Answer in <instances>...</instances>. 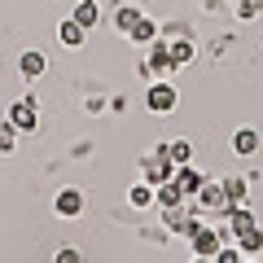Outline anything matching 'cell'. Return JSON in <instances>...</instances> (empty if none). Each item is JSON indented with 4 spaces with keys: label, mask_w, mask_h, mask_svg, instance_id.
<instances>
[{
    "label": "cell",
    "mask_w": 263,
    "mask_h": 263,
    "mask_svg": "<svg viewBox=\"0 0 263 263\" xmlns=\"http://www.w3.org/2000/svg\"><path fill=\"white\" fill-rule=\"evenodd\" d=\"M228 233H233L228 224H224V228H219V224H215V228H206V224H202V228H197L193 237H189V241H193V254H202V259H215Z\"/></svg>",
    "instance_id": "1"
},
{
    "label": "cell",
    "mask_w": 263,
    "mask_h": 263,
    "mask_svg": "<svg viewBox=\"0 0 263 263\" xmlns=\"http://www.w3.org/2000/svg\"><path fill=\"white\" fill-rule=\"evenodd\" d=\"M141 171H145V180H149V184H167V180L176 176V162H171L167 145H158V149H154L149 158L141 162Z\"/></svg>",
    "instance_id": "2"
},
{
    "label": "cell",
    "mask_w": 263,
    "mask_h": 263,
    "mask_svg": "<svg viewBox=\"0 0 263 263\" xmlns=\"http://www.w3.org/2000/svg\"><path fill=\"white\" fill-rule=\"evenodd\" d=\"M197 206H202V211H219V215H224L233 202H228V189H224V184H211V180H206L202 193H197Z\"/></svg>",
    "instance_id": "3"
},
{
    "label": "cell",
    "mask_w": 263,
    "mask_h": 263,
    "mask_svg": "<svg viewBox=\"0 0 263 263\" xmlns=\"http://www.w3.org/2000/svg\"><path fill=\"white\" fill-rule=\"evenodd\" d=\"M53 211L62 219H75L79 211H84V193L79 189H57V197H53Z\"/></svg>",
    "instance_id": "4"
},
{
    "label": "cell",
    "mask_w": 263,
    "mask_h": 263,
    "mask_svg": "<svg viewBox=\"0 0 263 263\" xmlns=\"http://www.w3.org/2000/svg\"><path fill=\"white\" fill-rule=\"evenodd\" d=\"M171 180L180 184V193H184V197H197V193H202V184H206V180H202V171H197L193 162H184V167H176V176H171Z\"/></svg>",
    "instance_id": "5"
},
{
    "label": "cell",
    "mask_w": 263,
    "mask_h": 263,
    "mask_svg": "<svg viewBox=\"0 0 263 263\" xmlns=\"http://www.w3.org/2000/svg\"><path fill=\"white\" fill-rule=\"evenodd\" d=\"M9 123H13V127H18V132H35V101H31V97H27V101H13L9 105Z\"/></svg>",
    "instance_id": "6"
},
{
    "label": "cell",
    "mask_w": 263,
    "mask_h": 263,
    "mask_svg": "<svg viewBox=\"0 0 263 263\" xmlns=\"http://www.w3.org/2000/svg\"><path fill=\"white\" fill-rule=\"evenodd\" d=\"M145 70H154V75H171V70H176V62H171V44H158V40H154Z\"/></svg>",
    "instance_id": "7"
},
{
    "label": "cell",
    "mask_w": 263,
    "mask_h": 263,
    "mask_svg": "<svg viewBox=\"0 0 263 263\" xmlns=\"http://www.w3.org/2000/svg\"><path fill=\"white\" fill-rule=\"evenodd\" d=\"M145 101H149L154 114H167V110H176V88L171 84H149V97Z\"/></svg>",
    "instance_id": "8"
},
{
    "label": "cell",
    "mask_w": 263,
    "mask_h": 263,
    "mask_svg": "<svg viewBox=\"0 0 263 263\" xmlns=\"http://www.w3.org/2000/svg\"><path fill=\"white\" fill-rule=\"evenodd\" d=\"M18 70H22V79H40L48 70V57L40 53V48H27V53L18 57Z\"/></svg>",
    "instance_id": "9"
},
{
    "label": "cell",
    "mask_w": 263,
    "mask_h": 263,
    "mask_svg": "<svg viewBox=\"0 0 263 263\" xmlns=\"http://www.w3.org/2000/svg\"><path fill=\"white\" fill-rule=\"evenodd\" d=\"M84 35H88V27H79L75 18H66L62 27H57V40H62L66 48H84Z\"/></svg>",
    "instance_id": "10"
},
{
    "label": "cell",
    "mask_w": 263,
    "mask_h": 263,
    "mask_svg": "<svg viewBox=\"0 0 263 263\" xmlns=\"http://www.w3.org/2000/svg\"><path fill=\"white\" fill-rule=\"evenodd\" d=\"M154 202H162V206H184V193H180L176 180H167V184H154Z\"/></svg>",
    "instance_id": "11"
},
{
    "label": "cell",
    "mask_w": 263,
    "mask_h": 263,
    "mask_svg": "<svg viewBox=\"0 0 263 263\" xmlns=\"http://www.w3.org/2000/svg\"><path fill=\"white\" fill-rule=\"evenodd\" d=\"M233 149L241 154V158H254V154H259V132H254V127H241V132L233 136Z\"/></svg>",
    "instance_id": "12"
},
{
    "label": "cell",
    "mask_w": 263,
    "mask_h": 263,
    "mask_svg": "<svg viewBox=\"0 0 263 263\" xmlns=\"http://www.w3.org/2000/svg\"><path fill=\"white\" fill-rule=\"evenodd\" d=\"M224 219H228V228H233V233H246V228H254V215L246 206H228L224 211Z\"/></svg>",
    "instance_id": "13"
},
{
    "label": "cell",
    "mask_w": 263,
    "mask_h": 263,
    "mask_svg": "<svg viewBox=\"0 0 263 263\" xmlns=\"http://www.w3.org/2000/svg\"><path fill=\"white\" fill-rule=\"evenodd\" d=\"M70 18H75L79 27H97V18H101V9H97V0H79Z\"/></svg>",
    "instance_id": "14"
},
{
    "label": "cell",
    "mask_w": 263,
    "mask_h": 263,
    "mask_svg": "<svg viewBox=\"0 0 263 263\" xmlns=\"http://www.w3.org/2000/svg\"><path fill=\"white\" fill-rule=\"evenodd\" d=\"M237 241H241V246H237L241 254H259V250H263V233H259V224L246 228V233H237Z\"/></svg>",
    "instance_id": "15"
},
{
    "label": "cell",
    "mask_w": 263,
    "mask_h": 263,
    "mask_svg": "<svg viewBox=\"0 0 263 263\" xmlns=\"http://www.w3.org/2000/svg\"><path fill=\"white\" fill-rule=\"evenodd\" d=\"M127 197H132V206H136V211H145L154 202V184H149V180H141V184H132Z\"/></svg>",
    "instance_id": "16"
},
{
    "label": "cell",
    "mask_w": 263,
    "mask_h": 263,
    "mask_svg": "<svg viewBox=\"0 0 263 263\" xmlns=\"http://www.w3.org/2000/svg\"><path fill=\"white\" fill-rule=\"evenodd\" d=\"M127 35H132V40H141V44H154V40H158V27H154V22L141 13V22H136V27L127 31Z\"/></svg>",
    "instance_id": "17"
},
{
    "label": "cell",
    "mask_w": 263,
    "mask_h": 263,
    "mask_svg": "<svg viewBox=\"0 0 263 263\" xmlns=\"http://www.w3.org/2000/svg\"><path fill=\"white\" fill-rule=\"evenodd\" d=\"M136 22H141V9H136V5H123V9L114 13V27H119V31H132Z\"/></svg>",
    "instance_id": "18"
},
{
    "label": "cell",
    "mask_w": 263,
    "mask_h": 263,
    "mask_svg": "<svg viewBox=\"0 0 263 263\" xmlns=\"http://www.w3.org/2000/svg\"><path fill=\"white\" fill-rule=\"evenodd\" d=\"M167 154H171V162H176V167L193 162V145H189V141H171V145H167Z\"/></svg>",
    "instance_id": "19"
},
{
    "label": "cell",
    "mask_w": 263,
    "mask_h": 263,
    "mask_svg": "<svg viewBox=\"0 0 263 263\" xmlns=\"http://www.w3.org/2000/svg\"><path fill=\"white\" fill-rule=\"evenodd\" d=\"M171 62L176 66H184V62H193V40H176V44H171Z\"/></svg>",
    "instance_id": "20"
},
{
    "label": "cell",
    "mask_w": 263,
    "mask_h": 263,
    "mask_svg": "<svg viewBox=\"0 0 263 263\" xmlns=\"http://www.w3.org/2000/svg\"><path fill=\"white\" fill-rule=\"evenodd\" d=\"M13 145H18V127L5 119L0 123V154H13Z\"/></svg>",
    "instance_id": "21"
},
{
    "label": "cell",
    "mask_w": 263,
    "mask_h": 263,
    "mask_svg": "<svg viewBox=\"0 0 263 263\" xmlns=\"http://www.w3.org/2000/svg\"><path fill=\"white\" fill-rule=\"evenodd\" d=\"M224 189H228V202H233V206H241V202H246V180H224Z\"/></svg>",
    "instance_id": "22"
},
{
    "label": "cell",
    "mask_w": 263,
    "mask_h": 263,
    "mask_svg": "<svg viewBox=\"0 0 263 263\" xmlns=\"http://www.w3.org/2000/svg\"><path fill=\"white\" fill-rule=\"evenodd\" d=\"M53 263H84V254L75 250V246H62V250H57V259Z\"/></svg>",
    "instance_id": "23"
},
{
    "label": "cell",
    "mask_w": 263,
    "mask_h": 263,
    "mask_svg": "<svg viewBox=\"0 0 263 263\" xmlns=\"http://www.w3.org/2000/svg\"><path fill=\"white\" fill-rule=\"evenodd\" d=\"M246 254L241 250H233V246H219V254H215V263H241Z\"/></svg>",
    "instance_id": "24"
},
{
    "label": "cell",
    "mask_w": 263,
    "mask_h": 263,
    "mask_svg": "<svg viewBox=\"0 0 263 263\" xmlns=\"http://www.w3.org/2000/svg\"><path fill=\"white\" fill-rule=\"evenodd\" d=\"M237 18H241V22L259 18V0H241V9H237Z\"/></svg>",
    "instance_id": "25"
},
{
    "label": "cell",
    "mask_w": 263,
    "mask_h": 263,
    "mask_svg": "<svg viewBox=\"0 0 263 263\" xmlns=\"http://www.w3.org/2000/svg\"><path fill=\"white\" fill-rule=\"evenodd\" d=\"M197 5H202V9H219V5H224V0H197Z\"/></svg>",
    "instance_id": "26"
},
{
    "label": "cell",
    "mask_w": 263,
    "mask_h": 263,
    "mask_svg": "<svg viewBox=\"0 0 263 263\" xmlns=\"http://www.w3.org/2000/svg\"><path fill=\"white\" fill-rule=\"evenodd\" d=\"M189 263H215V259H202V254H193V259H189Z\"/></svg>",
    "instance_id": "27"
},
{
    "label": "cell",
    "mask_w": 263,
    "mask_h": 263,
    "mask_svg": "<svg viewBox=\"0 0 263 263\" xmlns=\"http://www.w3.org/2000/svg\"><path fill=\"white\" fill-rule=\"evenodd\" d=\"M241 263H254V259H241Z\"/></svg>",
    "instance_id": "28"
}]
</instances>
